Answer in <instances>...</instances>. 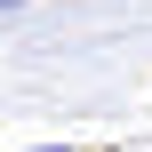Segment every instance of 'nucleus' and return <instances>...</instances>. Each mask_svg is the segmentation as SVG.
Returning a JSON list of instances; mask_svg holds the SVG:
<instances>
[{
	"label": "nucleus",
	"mask_w": 152,
	"mask_h": 152,
	"mask_svg": "<svg viewBox=\"0 0 152 152\" xmlns=\"http://www.w3.org/2000/svg\"><path fill=\"white\" fill-rule=\"evenodd\" d=\"M32 152H88V144H32Z\"/></svg>",
	"instance_id": "1"
},
{
	"label": "nucleus",
	"mask_w": 152,
	"mask_h": 152,
	"mask_svg": "<svg viewBox=\"0 0 152 152\" xmlns=\"http://www.w3.org/2000/svg\"><path fill=\"white\" fill-rule=\"evenodd\" d=\"M16 8H32V0H0V16H16Z\"/></svg>",
	"instance_id": "2"
}]
</instances>
